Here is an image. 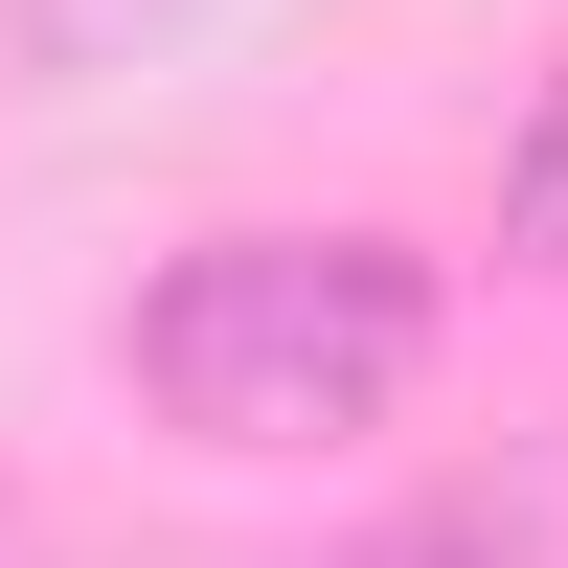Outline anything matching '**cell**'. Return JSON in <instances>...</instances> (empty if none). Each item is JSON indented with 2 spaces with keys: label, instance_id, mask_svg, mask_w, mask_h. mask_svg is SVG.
<instances>
[{
  "label": "cell",
  "instance_id": "obj_3",
  "mask_svg": "<svg viewBox=\"0 0 568 568\" xmlns=\"http://www.w3.org/2000/svg\"><path fill=\"white\" fill-rule=\"evenodd\" d=\"M205 0H0V45L23 69H136V45H182Z\"/></svg>",
  "mask_w": 568,
  "mask_h": 568
},
{
  "label": "cell",
  "instance_id": "obj_1",
  "mask_svg": "<svg viewBox=\"0 0 568 568\" xmlns=\"http://www.w3.org/2000/svg\"><path fill=\"white\" fill-rule=\"evenodd\" d=\"M433 387V251L387 227H205L136 296V409L205 455H342Z\"/></svg>",
  "mask_w": 568,
  "mask_h": 568
},
{
  "label": "cell",
  "instance_id": "obj_4",
  "mask_svg": "<svg viewBox=\"0 0 568 568\" xmlns=\"http://www.w3.org/2000/svg\"><path fill=\"white\" fill-rule=\"evenodd\" d=\"M500 251H524V273H568V69L524 91V136H500Z\"/></svg>",
  "mask_w": 568,
  "mask_h": 568
},
{
  "label": "cell",
  "instance_id": "obj_2",
  "mask_svg": "<svg viewBox=\"0 0 568 568\" xmlns=\"http://www.w3.org/2000/svg\"><path fill=\"white\" fill-rule=\"evenodd\" d=\"M342 568H546V500L524 478H455V500H387Z\"/></svg>",
  "mask_w": 568,
  "mask_h": 568
}]
</instances>
